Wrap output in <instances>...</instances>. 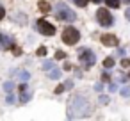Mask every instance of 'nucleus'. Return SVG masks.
Masks as SVG:
<instances>
[{
  "instance_id": "obj_9",
  "label": "nucleus",
  "mask_w": 130,
  "mask_h": 121,
  "mask_svg": "<svg viewBox=\"0 0 130 121\" xmlns=\"http://www.w3.org/2000/svg\"><path fill=\"white\" fill-rule=\"evenodd\" d=\"M46 73H48V77H50L52 80L61 78V71H59V70H54V68H52V70H50V71H46Z\"/></svg>"
},
{
  "instance_id": "obj_12",
  "label": "nucleus",
  "mask_w": 130,
  "mask_h": 121,
  "mask_svg": "<svg viewBox=\"0 0 130 121\" xmlns=\"http://www.w3.org/2000/svg\"><path fill=\"white\" fill-rule=\"evenodd\" d=\"M39 9H41L43 13H50V4H48V2H43V0H41V2H39Z\"/></svg>"
},
{
  "instance_id": "obj_29",
  "label": "nucleus",
  "mask_w": 130,
  "mask_h": 121,
  "mask_svg": "<svg viewBox=\"0 0 130 121\" xmlns=\"http://www.w3.org/2000/svg\"><path fill=\"white\" fill-rule=\"evenodd\" d=\"M93 2H96V4H98V2H102V0H93Z\"/></svg>"
},
{
  "instance_id": "obj_19",
  "label": "nucleus",
  "mask_w": 130,
  "mask_h": 121,
  "mask_svg": "<svg viewBox=\"0 0 130 121\" xmlns=\"http://www.w3.org/2000/svg\"><path fill=\"white\" fill-rule=\"evenodd\" d=\"M6 101H7L9 105H13V103L16 101V98H14V94H7V98H6Z\"/></svg>"
},
{
  "instance_id": "obj_4",
  "label": "nucleus",
  "mask_w": 130,
  "mask_h": 121,
  "mask_svg": "<svg viewBox=\"0 0 130 121\" xmlns=\"http://www.w3.org/2000/svg\"><path fill=\"white\" fill-rule=\"evenodd\" d=\"M96 20H98V23H100L102 27H110V25L114 23V18H112L110 11H109V9H103V7H100V9L96 11Z\"/></svg>"
},
{
  "instance_id": "obj_30",
  "label": "nucleus",
  "mask_w": 130,
  "mask_h": 121,
  "mask_svg": "<svg viewBox=\"0 0 130 121\" xmlns=\"http://www.w3.org/2000/svg\"><path fill=\"white\" fill-rule=\"evenodd\" d=\"M125 2H126V4H130V0H125Z\"/></svg>"
},
{
  "instance_id": "obj_20",
  "label": "nucleus",
  "mask_w": 130,
  "mask_h": 121,
  "mask_svg": "<svg viewBox=\"0 0 130 121\" xmlns=\"http://www.w3.org/2000/svg\"><path fill=\"white\" fill-rule=\"evenodd\" d=\"M38 55H39V57H45V55H46V48H45V46L38 48Z\"/></svg>"
},
{
  "instance_id": "obj_26",
  "label": "nucleus",
  "mask_w": 130,
  "mask_h": 121,
  "mask_svg": "<svg viewBox=\"0 0 130 121\" xmlns=\"http://www.w3.org/2000/svg\"><path fill=\"white\" fill-rule=\"evenodd\" d=\"M64 89H66V87H64V85H59V87H57V89H55V93H62V91H64Z\"/></svg>"
},
{
  "instance_id": "obj_7",
  "label": "nucleus",
  "mask_w": 130,
  "mask_h": 121,
  "mask_svg": "<svg viewBox=\"0 0 130 121\" xmlns=\"http://www.w3.org/2000/svg\"><path fill=\"white\" fill-rule=\"evenodd\" d=\"M100 39H102V45H105V46H118V43H119L114 34H103Z\"/></svg>"
},
{
  "instance_id": "obj_3",
  "label": "nucleus",
  "mask_w": 130,
  "mask_h": 121,
  "mask_svg": "<svg viewBox=\"0 0 130 121\" xmlns=\"http://www.w3.org/2000/svg\"><path fill=\"white\" fill-rule=\"evenodd\" d=\"M55 16H57V20H66V22H73L77 16H75V13L66 6V4H57V13H55Z\"/></svg>"
},
{
  "instance_id": "obj_10",
  "label": "nucleus",
  "mask_w": 130,
  "mask_h": 121,
  "mask_svg": "<svg viewBox=\"0 0 130 121\" xmlns=\"http://www.w3.org/2000/svg\"><path fill=\"white\" fill-rule=\"evenodd\" d=\"M114 57H107L105 61H103V68H107V70H110V68H114Z\"/></svg>"
},
{
  "instance_id": "obj_11",
  "label": "nucleus",
  "mask_w": 130,
  "mask_h": 121,
  "mask_svg": "<svg viewBox=\"0 0 130 121\" xmlns=\"http://www.w3.org/2000/svg\"><path fill=\"white\" fill-rule=\"evenodd\" d=\"M16 75H18L23 82H27V80L30 78V73H29V71H16Z\"/></svg>"
},
{
  "instance_id": "obj_21",
  "label": "nucleus",
  "mask_w": 130,
  "mask_h": 121,
  "mask_svg": "<svg viewBox=\"0 0 130 121\" xmlns=\"http://www.w3.org/2000/svg\"><path fill=\"white\" fill-rule=\"evenodd\" d=\"M29 98H30V96H29V94H27L25 91H22V98H20V100H22V101L25 103V101H29Z\"/></svg>"
},
{
  "instance_id": "obj_8",
  "label": "nucleus",
  "mask_w": 130,
  "mask_h": 121,
  "mask_svg": "<svg viewBox=\"0 0 130 121\" xmlns=\"http://www.w3.org/2000/svg\"><path fill=\"white\" fill-rule=\"evenodd\" d=\"M13 43H14V41H13L9 36H6V34L0 32V48H4V50H6V48H11Z\"/></svg>"
},
{
  "instance_id": "obj_28",
  "label": "nucleus",
  "mask_w": 130,
  "mask_h": 121,
  "mask_svg": "<svg viewBox=\"0 0 130 121\" xmlns=\"http://www.w3.org/2000/svg\"><path fill=\"white\" fill-rule=\"evenodd\" d=\"M125 16H126V20H128V22H130V7H128V9H126V11H125Z\"/></svg>"
},
{
  "instance_id": "obj_22",
  "label": "nucleus",
  "mask_w": 130,
  "mask_h": 121,
  "mask_svg": "<svg viewBox=\"0 0 130 121\" xmlns=\"http://www.w3.org/2000/svg\"><path fill=\"white\" fill-rule=\"evenodd\" d=\"M4 16H6V11H4V7H2V6H0V20H2Z\"/></svg>"
},
{
  "instance_id": "obj_2",
  "label": "nucleus",
  "mask_w": 130,
  "mask_h": 121,
  "mask_svg": "<svg viewBox=\"0 0 130 121\" xmlns=\"http://www.w3.org/2000/svg\"><path fill=\"white\" fill-rule=\"evenodd\" d=\"M62 41L66 43V45H77L78 43V39H80V32L75 29V27H66L64 30H62Z\"/></svg>"
},
{
  "instance_id": "obj_18",
  "label": "nucleus",
  "mask_w": 130,
  "mask_h": 121,
  "mask_svg": "<svg viewBox=\"0 0 130 121\" xmlns=\"http://www.w3.org/2000/svg\"><path fill=\"white\" fill-rule=\"evenodd\" d=\"M55 59H66V54H64L62 50H57V52H55Z\"/></svg>"
},
{
  "instance_id": "obj_24",
  "label": "nucleus",
  "mask_w": 130,
  "mask_h": 121,
  "mask_svg": "<svg viewBox=\"0 0 130 121\" xmlns=\"http://www.w3.org/2000/svg\"><path fill=\"white\" fill-rule=\"evenodd\" d=\"M66 89H70V87H73V82L71 80H66V85H64Z\"/></svg>"
},
{
  "instance_id": "obj_17",
  "label": "nucleus",
  "mask_w": 130,
  "mask_h": 121,
  "mask_svg": "<svg viewBox=\"0 0 130 121\" xmlns=\"http://www.w3.org/2000/svg\"><path fill=\"white\" fill-rule=\"evenodd\" d=\"M121 96L128 98V96H130V87H121Z\"/></svg>"
},
{
  "instance_id": "obj_27",
  "label": "nucleus",
  "mask_w": 130,
  "mask_h": 121,
  "mask_svg": "<svg viewBox=\"0 0 130 121\" xmlns=\"http://www.w3.org/2000/svg\"><path fill=\"white\" fill-rule=\"evenodd\" d=\"M100 101H102V103H107L109 98H107V96H100Z\"/></svg>"
},
{
  "instance_id": "obj_16",
  "label": "nucleus",
  "mask_w": 130,
  "mask_h": 121,
  "mask_svg": "<svg viewBox=\"0 0 130 121\" xmlns=\"http://www.w3.org/2000/svg\"><path fill=\"white\" fill-rule=\"evenodd\" d=\"M4 89H6L7 93H11V91L14 89V82H6V84H4Z\"/></svg>"
},
{
  "instance_id": "obj_6",
  "label": "nucleus",
  "mask_w": 130,
  "mask_h": 121,
  "mask_svg": "<svg viewBox=\"0 0 130 121\" xmlns=\"http://www.w3.org/2000/svg\"><path fill=\"white\" fill-rule=\"evenodd\" d=\"M38 30L41 34H45V36H54L55 34V27L50 22H46V20H39L38 22Z\"/></svg>"
},
{
  "instance_id": "obj_14",
  "label": "nucleus",
  "mask_w": 130,
  "mask_h": 121,
  "mask_svg": "<svg viewBox=\"0 0 130 121\" xmlns=\"http://www.w3.org/2000/svg\"><path fill=\"white\" fill-rule=\"evenodd\" d=\"M52 68H54V62L52 61H45L43 62V71H50Z\"/></svg>"
},
{
  "instance_id": "obj_5",
  "label": "nucleus",
  "mask_w": 130,
  "mask_h": 121,
  "mask_svg": "<svg viewBox=\"0 0 130 121\" xmlns=\"http://www.w3.org/2000/svg\"><path fill=\"white\" fill-rule=\"evenodd\" d=\"M78 59H80V64L87 70V68H93L94 66V62H96V55L91 52V50H80V55H78Z\"/></svg>"
},
{
  "instance_id": "obj_15",
  "label": "nucleus",
  "mask_w": 130,
  "mask_h": 121,
  "mask_svg": "<svg viewBox=\"0 0 130 121\" xmlns=\"http://www.w3.org/2000/svg\"><path fill=\"white\" fill-rule=\"evenodd\" d=\"M75 2V6H78V7H86L87 4H89V0H73Z\"/></svg>"
},
{
  "instance_id": "obj_25",
  "label": "nucleus",
  "mask_w": 130,
  "mask_h": 121,
  "mask_svg": "<svg viewBox=\"0 0 130 121\" xmlns=\"http://www.w3.org/2000/svg\"><path fill=\"white\" fill-rule=\"evenodd\" d=\"M13 52H14V55H22V50L20 48H13Z\"/></svg>"
},
{
  "instance_id": "obj_23",
  "label": "nucleus",
  "mask_w": 130,
  "mask_h": 121,
  "mask_svg": "<svg viewBox=\"0 0 130 121\" xmlns=\"http://www.w3.org/2000/svg\"><path fill=\"white\" fill-rule=\"evenodd\" d=\"M64 70H66V71H71V70H73V66H71V64H68V62H66V64H64Z\"/></svg>"
},
{
  "instance_id": "obj_13",
  "label": "nucleus",
  "mask_w": 130,
  "mask_h": 121,
  "mask_svg": "<svg viewBox=\"0 0 130 121\" xmlns=\"http://www.w3.org/2000/svg\"><path fill=\"white\" fill-rule=\"evenodd\" d=\"M105 2H107V6H109V7H114V9H118V7H119V4H121L119 0H105Z\"/></svg>"
},
{
  "instance_id": "obj_1",
  "label": "nucleus",
  "mask_w": 130,
  "mask_h": 121,
  "mask_svg": "<svg viewBox=\"0 0 130 121\" xmlns=\"http://www.w3.org/2000/svg\"><path fill=\"white\" fill-rule=\"evenodd\" d=\"M89 112H91V103L80 94L68 103V117H84L89 116Z\"/></svg>"
}]
</instances>
